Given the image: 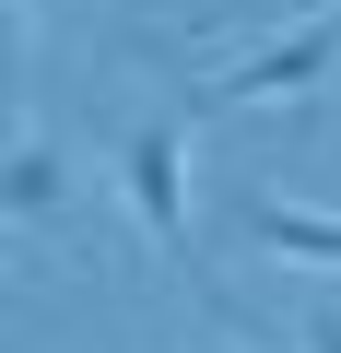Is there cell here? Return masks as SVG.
I'll return each mask as SVG.
<instances>
[{"instance_id":"4","label":"cell","mask_w":341,"mask_h":353,"mask_svg":"<svg viewBox=\"0 0 341 353\" xmlns=\"http://www.w3.org/2000/svg\"><path fill=\"white\" fill-rule=\"evenodd\" d=\"M247 236H259L271 259L341 271V212H306V201H282V189H259V201H247Z\"/></svg>"},{"instance_id":"1","label":"cell","mask_w":341,"mask_h":353,"mask_svg":"<svg viewBox=\"0 0 341 353\" xmlns=\"http://www.w3.org/2000/svg\"><path fill=\"white\" fill-rule=\"evenodd\" d=\"M329 71H341V0H306V12H282V24H259V36H236L212 59L200 106H294Z\"/></svg>"},{"instance_id":"5","label":"cell","mask_w":341,"mask_h":353,"mask_svg":"<svg viewBox=\"0 0 341 353\" xmlns=\"http://www.w3.org/2000/svg\"><path fill=\"white\" fill-rule=\"evenodd\" d=\"M306 353H341V294H329V306L306 318Z\"/></svg>"},{"instance_id":"2","label":"cell","mask_w":341,"mask_h":353,"mask_svg":"<svg viewBox=\"0 0 341 353\" xmlns=\"http://www.w3.org/2000/svg\"><path fill=\"white\" fill-rule=\"evenodd\" d=\"M118 201L165 259H189V106H153L118 130Z\"/></svg>"},{"instance_id":"3","label":"cell","mask_w":341,"mask_h":353,"mask_svg":"<svg viewBox=\"0 0 341 353\" xmlns=\"http://www.w3.org/2000/svg\"><path fill=\"white\" fill-rule=\"evenodd\" d=\"M59 201H71V165L48 153V130H12V153H0V212H12V236H36Z\"/></svg>"}]
</instances>
